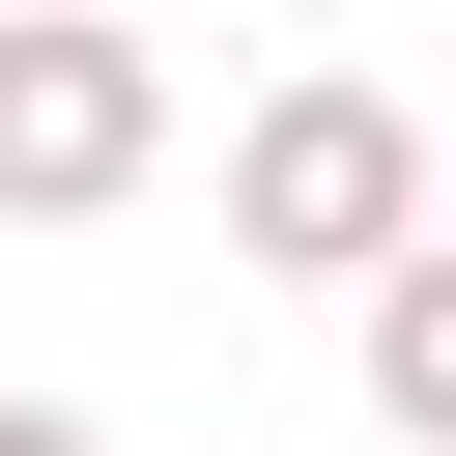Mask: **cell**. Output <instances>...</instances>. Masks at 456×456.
<instances>
[{
	"label": "cell",
	"instance_id": "obj_1",
	"mask_svg": "<svg viewBox=\"0 0 456 456\" xmlns=\"http://www.w3.org/2000/svg\"><path fill=\"white\" fill-rule=\"evenodd\" d=\"M228 256H256V285H342V314H370V285L428 256V114H399L370 57L256 86V114H228Z\"/></svg>",
	"mask_w": 456,
	"mask_h": 456
},
{
	"label": "cell",
	"instance_id": "obj_2",
	"mask_svg": "<svg viewBox=\"0 0 456 456\" xmlns=\"http://www.w3.org/2000/svg\"><path fill=\"white\" fill-rule=\"evenodd\" d=\"M142 171H171V57H142V28H86V0H57V28H0V228H114Z\"/></svg>",
	"mask_w": 456,
	"mask_h": 456
},
{
	"label": "cell",
	"instance_id": "obj_3",
	"mask_svg": "<svg viewBox=\"0 0 456 456\" xmlns=\"http://www.w3.org/2000/svg\"><path fill=\"white\" fill-rule=\"evenodd\" d=\"M342 370H370V428H399V456H456V228H428V256L342 314Z\"/></svg>",
	"mask_w": 456,
	"mask_h": 456
},
{
	"label": "cell",
	"instance_id": "obj_4",
	"mask_svg": "<svg viewBox=\"0 0 456 456\" xmlns=\"http://www.w3.org/2000/svg\"><path fill=\"white\" fill-rule=\"evenodd\" d=\"M0 456H114V428H86V399H0Z\"/></svg>",
	"mask_w": 456,
	"mask_h": 456
}]
</instances>
